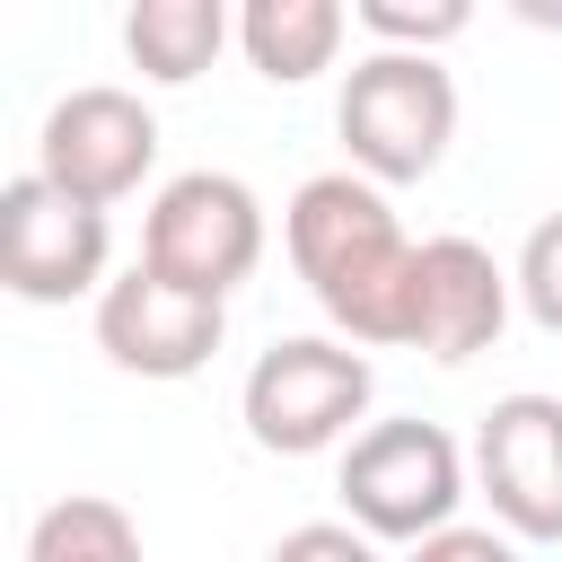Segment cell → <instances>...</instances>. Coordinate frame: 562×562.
<instances>
[{
    "label": "cell",
    "instance_id": "1",
    "mask_svg": "<svg viewBox=\"0 0 562 562\" xmlns=\"http://www.w3.org/2000/svg\"><path fill=\"white\" fill-rule=\"evenodd\" d=\"M281 246H290L307 299L334 316L342 342H360V351L413 342V272H422V246L404 237L386 184H369L351 167L307 176L290 193V211H281Z\"/></svg>",
    "mask_w": 562,
    "mask_h": 562
},
{
    "label": "cell",
    "instance_id": "2",
    "mask_svg": "<svg viewBox=\"0 0 562 562\" xmlns=\"http://www.w3.org/2000/svg\"><path fill=\"white\" fill-rule=\"evenodd\" d=\"M334 132L351 149V176L422 184L457 140V79L439 70V53H360L342 70Z\"/></svg>",
    "mask_w": 562,
    "mask_h": 562
},
{
    "label": "cell",
    "instance_id": "3",
    "mask_svg": "<svg viewBox=\"0 0 562 562\" xmlns=\"http://www.w3.org/2000/svg\"><path fill=\"white\" fill-rule=\"evenodd\" d=\"M378 395V369L360 342H334V334H290L272 342L246 386H237V413H246V439L263 457H316V448H342L360 439L351 422L369 413Z\"/></svg>",
    "mask_w": 562,
    "mask_h": 562
},
{
    "label": "cell",
    "instance_id": "4",
    "mask_svg": "<svg viewBox=\"0 0 562 562\" xmlns=\"http://www.w3.org/2000/svg\"><path fill=\"white\" fill-rule=\"evenodd\" d=\"M342 509L360 536L378 544H430L439 527H457L465 501V448L439 422H369L342 448Z\"/></svg>",
    "mask_w": 562,
    "mask_h": 562
},
{
    "label": "cell",
    "instance_id": "5",
    "mask_svg": "<svg viewBox=\"0 0 562 562\" xmlns=\"http://www.w3.org/2000/svg\"><path fill=\"white\" fill-rule=\"evenodd\" d=\"M140 263L202 290V299H228L255 263H263V202L246 176L228 167H193V176H167L149 220H140Z\"/></svg>",
    "mask_w": 562,
    "mask_h": 562
},
{
    "label": "cell",
    "instance_id": "6",
    "mask_svg": "<svg viewBox=\"0 0 562 562\" xmlns=\"http://www.w3.org/2000/svg\"><path fill=\"white\" fill-rule=\"evenodd\" d=\"M105 255H114V228L97 202H70L35 167L0 184V281L26 307H70L88 290L105 299Z\"/></svg>",
    "mask_w": 562,
    "mask_h": 562
},
{
    "label": "cell",
    "instance_id": "7",
    "mask_svg": "<svg viewBox=\"0 0 562 562\" xmlns=\"http://www.w3.org/2000/svg\"><path fill=\"white\" fill-rule=\"evenodd\" d=\"M149 167H158V114L132 88H70L35 132V176L97 211L140 193Z\"/></svg>",
    "mask_w": 562,
    "mask_h": 562
},
{
    "label": "cell",
    "instance_id": "8",
    "mask_svg": "<svg viewBox=\"0 0 562 562\" xmlns=\"http://www.w3.org/2000/svg\"><path fill=\"white\" fill-rule=\"evenodd\" d=\"M220 342H228V299H202V290L167 281V272H149V263L114 272L105 299H97V351H105L123 378L176 386V378L211 369Z\"/></svg>",
    "mask_w": 562,
    "mask_h": 562
},
{
    "label": "cell",
    "instance_id": "9",
    "mask_svg": "<svg viewBox=\"0 0 562 562\" xmlns=\"http://www.w3.org/2000/svg\"><path fill=\"white\" fill-rule=\"evenodd\" d=\"M474 483L518 544H562V395H501L474 430Z\"/></svg>",
    "mask_w": 562,
    "mask_h": 562
},
{
    "label": "cell",
    "instance_id": "10",
    "mask_svg": "<svg viewBox=\"0 0 562 562\" xmlns=\"http://www.w3.org/2000/svg\"><path fill=\"white\" fill-rule=\"evenodd\" d=\"M509 272L492 263V246L474 237H422V272H413V342L404 351H430V360H474L501 342L509 325Z\"/></svg>",
    "mask_w": 562,
    "mask_h": 562
},
{
    "label": "cell",
    "instance_id": "11",
    "mask_svg": "<svg viewBox=\"0 0 562 562\" xmlns=\"http://www.w3.org/2000/svg\"><path fill=\"white\" fill-rule=\"evenodd\" d=\"M342 35H351V9L342 0H246L237 9V53L272 88H299V79L334 70Z\"/></svg>",
    "mask_w": 562,
    "mask_h": 562
},
{
    "label": "cell",
    "instance_id": "12",
    "mask_svg": "<svg viewBox=\"0 0 562 562\" xmlns=\"http://www.w3.org/2000/svg\"><path fill=\"white\" fill-rule=\"evenodd\" d=\"M228 35H237V18H228L220 0H132V18H123V53H132V70L158 79V88L202 79V70L220 61Z\"/></svg>",
    "mask_w": 562,
    "mask_h": 562
},
{
    "label": "cell",
    "instance_id": "13",
    "mask_svg": "<svg viewBox=\"0 0 562 562\" xmlns=\"http://www.w3.org/2000/svg\"><path fill=\"white\" fill-rule=\"evenodd\" d=\"M26 562H140V527H132V509H114L97 492H70L35 518Z\"/></svg>",
    "mask_w": 562,
    "mask_h": 562
},
{
    "label": "cell",
    "instance_id": "14",
    "mask_svg": "<svg viewBox=\"0 0 562 562\" xmlns=\"http://www.w3.org/2000/svg\"><path fill=\"white\" fill-rule=\"evenodd\" d=\"M351 26L378 35V53H439L474 26V9L465 0H360Z\"/></svg>",
    "mask_w": 562,
    "mask_h": 562
},
{
    "label": "cell",
    "instance_id": "15",
    "mask_svg": "<svg viewBox=\"0 0 562 562\" xmlns=\"http://www.w3.org/2000/svg\"><path fill=\"white\" fill-rule=\"evenodd\" d=\"M509 281H518V307H527L544 334H562V211H544V220L527 228Z\"/></svg>",
    "mask_w": 562,
    "mask_h": 562
},
{
    "label": "cell",
    "instance_id": "16",
    "mask_svg": "<svg viewBox=\"0 0 562 562\" xmlns=\"http://www.w3.org/2000/svg\"><path fill=\"white\" fill-rule=\"evenodd\" d=\"M263 562H378V536H360L351 518H307V527H290Z\"/></svg>",
    "mask_w": 562,
    "mask_h": 562
},
{
    "label": "cell",
    "instance_id": "17",
    "mask_svg": "<svg viewBox=\"0 0 562 562\" xmlns=\"http://www.w3.org/2000/svg\"><path fill=\"white\" fill-rule=\"evenodd\" d=\"M404 562H518V536H501V527H439Z\"/></svg>",
    "mask_w": 562,
    "mask_h": 562
}]
</instances>
